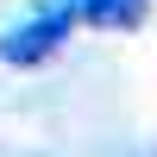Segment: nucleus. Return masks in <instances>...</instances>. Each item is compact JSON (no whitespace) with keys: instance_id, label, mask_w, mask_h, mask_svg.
Here are the masks:
<instances>
[{"instance_id":"obj_2","label":"nucleus","mask_w":157,"mask_h":157,"mask_svg":"<svg viewBox=\"0 0 157 157\" xmlns=\"http://www.w3.org/2000/svg\"><path fill=\"white\" fill-rule=\"evenodd\" d=\"M82 19L120 32V25H138V19H145V0H82Z\"/></svg>"},{"instance_id":"obj_1","label":"nucleus","mask_w":157,"mask_h":157,"mask_svg":"<svg viewBox=\"0 0 157 157\" xmlns=\"http://www.w3.org/2000/svg\"><path fill=\"white\" fill-rule=\"evenodd\" d=\"M75 19H82V13H38V19H25V25H13V32H0V63H19V69L44 63L50 50L69 38Z\"/></svg>"},{"instance_id":"obj_3","label":"nucleus","mask_w":157,"mask_h":157,"mask_svg":"<svg viewBox=\"0 0 157 157\" xmlns=\"http://www.w3.org/2000/svg\"><path fill=\"white\" fill-rule=\"evenodd\" d=\"M44 13H82V0H44Z\"/></svg>"}]
</instances>
